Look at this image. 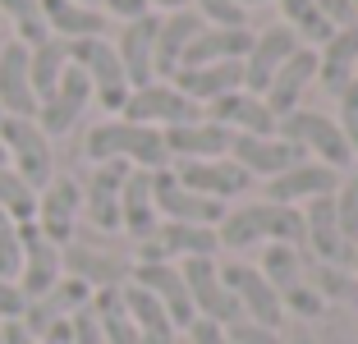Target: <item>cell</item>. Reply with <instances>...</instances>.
<instances>
[{
    "mask_svg": "<svg viewBox=\"0 0 358 344\" xmlns=\"http://www.w3.org/2000/svg\"><path fill=\"white\" fill-rule=\"evenodd\" d=\"M87 161L101 166V161H124L134 170H170V152H166V138L161 129L148 124H129V120H106L87 134L83 143Z\"/></svg>",
    "mask_w": 358,
    "mask_h": 344,
    "instance_id": "cell-1",
    "label": "cell"
},
{
    "mask_svg": "<svg viewBox=\"0 0 358 344\" xmlns=\"http://www.w3.org/2000/svg\"><path fill=\"white\" fill-rule=\"evenodd\" d=\"M221 248H253V243H289L303 248V211L294 207H275V202H257V207H234L225 211L221 229H216Z\"/></svg>",
    "mask_w": 358,
    "mask_h": 344,
    "instance_id": "cell-2",
    "label": "cell"
},
{
    "mask_svg": "<svg viewBox=\"0 0 358 344\" xmlns=\"http://www.w3.org/2000/svg\"><path fill=\"white\" fill-rule=\"evenodd\" d=\"M0 138H5V157H10V170L32 188V193H42V188L55 179L51 138L37 129V120H19V115H5Z\"/></svg>",
    "mask_w": 358,
    "mask_h": 344,
    "instance_id": "cell-3",
    "label": "cell"
},
{
    "mask_svg": "<svg viewBox=\"0 0 358 344\" xmlns=\"http://www.w3.org/2000/svg\"><path fill=\"white\" fill-rule=\"evenodd\" d=\"M262 280L275 289V299H280V308H289L294 317H322L327 313V303L313 294V285L303 280V252L289 248V243H271V248L262 252Z\"/></svg>",
    "mask_w": 358,
    "mask_h": 344,
    "instance_id": "cell-4",
    "label": "cell"
},
{
    "mask_svg": "<svg viewBox=\"0 0 358 344\" xmlns=\"http://www.w3.org/2000/svg\"><path fill=\"white\" fill-rule=\"evenodd\" d=\"M69 64H78V69L87 73L92 96L110 115L124 110V101H129V78H124V64H120L115 46L106 42V37H83V42H69Z\"/></svg>",
    "mask_w": 358,
    "mask_h": 344,
    "instance_id": "cell-5",
    "label": "cell"
},
{
    "mask_svg": "<svg viewBox=\"0 0 358 344\" xmlns=\"http://www.w3.org/2000/svg\"><path fill=\"white\" fill-rule=\"evenodd\" d=\"M275 138L313 152V157L322 161V166H331V170H345L349 161H354V152H349L340 124L327 120V115H317V110H289L285 120H275Z\"/></svg>",
    "mask_w": 358,
    "mask_h": 344,
    "instance_id": "cell-6",
    "label": "cell"
},
{
    "mask_svg": "<svg viewBox=\"0 0 358 344\" xmlns=\"http://www.w3.org/2000/svg\"><path fill=\"white\" fill-rule=\"evenodd\" d=\"M179 275H184L189 303H193V313H198L202 322H216V326H234V322H243L239 299H234V294L225 289L221 266H216L211 257H184Z\"/></svg>",
    "mask_w": 358,
    "mask_h": 344,
    "instance_id": "cell-7",
    "label": "cell"
},
{
    "mask_svg": "<svg viewBox=\"0 0 358 344\" xmlns=\"http://www.w3.org/2000/svg\"><path fill=\"white\" fill-rule=\"evenodd\" d=\"M120 120L148 124V129H175V124H198L202 106L189 101L184 92H175L170 83H148V87H134V92H129Z\"/></svg>",
    "mask_w": 358,
    "mask_h": 344,
    "instance_id": "cell-8",
    "label": "cell"
},
{
    "mask_svg": "<svg viewBox=\"0 0 358 344\" xmlns=\"http://www.w3.org/2000/svg\"><path fill=\"white\" fill-rule=\"evenodd\" d=\"M78 211H83V188L69 175H55L51 184L37 193V216H32V225L42 229L55 248H64V243L78 239Z\"/></svg>",
    "mask_w": 358,
    "mask_h": 344,
    "instance_id": "cell-9",
    "label": "cell"
},
{
    "mask_svg": "<svg viewBox=\"0 0 358 344\" xmlns=\"http://www.w3.org/2000/svg\"><path fill=\"white\" fill-rule=\"evenodd\" d=\"M152 202H157V216L179 220V225H207L211 229L225 220V202L184 188L170 170H152Z\"/></svg>",
    "mask_w": 358,
    "mask_h": 344,
    "instance_id": "cell-10",
    "label": "cell"
},
{
    "mask_svg": "<svg viewBox=\"0 0 358 344\" xmlns=\"http://www.w3.org/2000/svg\"><path fill=\"white\" fill-rule=\"evenodd\" d=\"M87 101H92V83H87V73L78 69V64H69L64 69V78L55 83V92L46 96V101H37V129H42L46 138H64L69 129L83 120Z\"/></svg>",
    "mask_w": 358,
    "mask_h": 344,
    "instance_id": "cell-11",
    "label": "cell"
},
{
    "mask_svg": "<svg viewBox=\"0 0 358 344\" xmlns=\"http://www.w3.org/2000/svg\"><path fill=\"white\" fill-rule=\"evenodd\" d=\"M60 266H64V275H74V280H83L87 289H120V285H129V266L120 252H106V248H96V243H87V239H74V243H64L60 248Z\"/></svg>",
    "mask_w": 358,
    "mask_h": 344,
    "instance_id": "cell-12",
    "label": "cell"
},
{
    "mask_svg": "<svg viewBox=\"0 0 358 344\" xmlns=\"http://www.w3.org/2000/svg\"><path fill=\"white\" fill-rule=\"evenodd\" d=\"M19 243H23V266H19V289L23 299H42L46 289H55V280L64 275L60 266V248L46 239L32 220H19Z\"/></svg>",
    "mask_w": 358,
    "mask_h": 344,
    "instance_id": "cell-13",
    "label": "cell"
},
{
    "mask_svg": "<svg viewBox=\"0 0 358 344\" xmlns=\"http://www.w3.org/2000/svg\"><path fill=\"white\" fill-rule=\"evenodd\" d=\"M129 280H134L138 289H148L152 299L166 308V317L175 322V331H189V326L198 322V313H193V303H189V289H184V275H179V266H170V261H138L134 271H129Z\"/></svg>",
    "mask_w": 358,
    "mask_h": 344,
    "instance_id": "cell-14",
    "label": "cell"
},
{
    "mask_svg": "<svg viewBox=\"0 0 358 344\" xmlns=\"http://www.w3.org/2000/svg\"><path fill=\"white\" fill-rule=\"evenodd\" d=\"M221 280H225V289L239 299L243 322L266 326V331H275V326H280L285 308H280V299H275V289L262 280V271H257V266H243V261H234V266H221Z\"/></svg>",
    "mask_w": 358,
    "mask_h": 344,
    "instance_id": "cell-15",
    "label": "cell"
},
{
    "mask_svg": "<svg viewBox=\"0 0 358 344\" xmlns=\"http://www.w3.org/2000/svg\"><path fill=\"white\" fill-rule=\"evenodd\" d=\"M294 51H299V37H294V28H285V23H275V28L257 32V37H253V51L243 55V92L262 96L266 87H271L275 69H280V64L289 60Z\"/></svg>",
    "mask_w": 358,
    "mask_h": 344,
    "instance_id": "cell-16",
    "label": "cell"
},
{
    "mask_svg": "<svg viewBox=\"0 0 358 344\" xmlns=\"http://www.w3.org/2000/svg\"><path fill=\"white\" fill-rule=\"evenodd\" d=\"M225 157H234V166L248 170V175H285V170H294L299 161H308L303 147L285 143V138H253V134H234L230 138V152Z\"/></svg>",
    "mask_w": 358,
    "mask_h": 344,
    "instance_id": "cell-17",
    "label": "cell"
},
{
    "mask_svg": "<svg viewBox=\"0 0 358 344\" xmlns=\"http://www.w3.org/2000/svg\"><path fill=\"white\" fill-rule=\"evenodd\" d=\"M221 248L216 229L207 225H179V220H166L157 225L152 239L138 243V261H170V257H211Z\"/></svg>",
    "mask_w": 358,
    "mask_h": 344,
    "instance_id": "cell-18",
    "label": "cell"
},
{
    "mask_svg": "<svg viewBox=\"0 0 358 344\" xmlns=\"http://www.w3.org/2000/svg\"><path fill=\"white\" fill-rule=\"evenodd\" d=\"M129 170L134 166H124V161H101L83 188V216L101 234H115L120 229V188H124Z\"/></svg>",
    "mask_w": 358,
    "mask_h": 344,
    "instance_id": "cell-19",
    "label": "cell"
},
{
    "mask_svg": "<svg viewBox=\"0 0 358 344\" xmlns=\"http://www.w3.org/2000/svg\"><path fill=\"white\" fill-rule=\"evenodd\" d=\"M303 243L313 248V257L327 261V266H345V261H354V248L345 243L340 220H336V193L308 202V211H303Z\"/></svg>",
    "mask_w": 358,
    "mask_h": 344,
    "instance_id": "cell-20",
    "label": "cell"
},
{
    "mask_svg": "<svg viewBox=\"0 0 358 344\" xmlns=\"http://www.w3.org/2000/svg\"><path fill=\"white\" fill-rule=\"evenodd\" d=\"M170 175L179 179L184 188H193V193H202V198H239V193H248V184H253V175L248 170H239L234 161H179Z\"/></svg>",
    "mask_w": 358,
    "mask_h": 344,
    "instance_id": "cell-21",
    "label": "cell"
},
{
    "mask_svg": "<svg viewBox=\"0 0 358 344\" xmlns=\"http://www.w3.org/2000/svg\"><path fill=\"white\" fill-rule=\"evenodd\" d=\"M340 188V170L322 166V161H299L294 170L266 179V202L275 207H294V202H313V198H327Z\"/></svg>",
    "mask_w": 358,
    "mask_h": 344,
    "instance_id": "cell-22",
    "label": "cell"
},
{
    "mask_svg": "<svg viewBox=\"0 0 358 344\" xmlns=\"http://www.w3.org/2000/svg\"><path fill=\"white\" fill-rule=\"evenodd\" d=\"M207 120L230 129V134H253V138H275V115L266 110L262 96L253 92H225L216 101H207Z\"/></svg>",
    "mask_w": 358,
    "mask_h": 344,
    "instance_id": "cell-23",
    "label": "cell"
},
{
    "mask_svg": "<svg viewBox=\"0 0 358 344\" xmlns=\"http://www.w3.org/2000/svg\"><path fill=\"white\" fill-rule=\"evenodd\" d=\"M87 299H92V289H87L83 280H74V275H60V280H55V289H46L42 299H32L28 308H23L19 322L28 326L37 340H42V335L51 331L55 322H69V317H74Z\"/></svg>",
    "mask_w": 358,
    "mask_h": 344,
    "instance_id": "cell-24",
    "label": "cell"
},
{
    "mask_svg": "<svg viewBox=\"0 0 358 344\" xmlns=\"http://www.w3.org/2000/svg\"><path fill=\"white\" fill-rule=\"evenodd\" d=\"M0 110L32 120L37 115V92L28 73V46L23 42H0Z\"/></svg>",
    "mask_w": 358,
    "mask_h": 344,
    "instance_id": "cell-25",
    "label": "cell"
},
{
    "mask_svg": "<svg viewBox=\"0 0 358 344\" xmlns=\"http://www.w3.org/2000/svg\"><path fill=\"white\" fill-rule=\"evenodd\" d=\"M313 78H317V51H313V46H299V51L275 69L271 87L262 92L266 110H271L275 120H285L289 110H299V101H303V92H308Z\"/></svg>",
    "mask_w": 358,
    "mask_h": 344,
    "instance_id": "cell-26",
    "label": "cell"
},
{
    "mask_svg": "<svg viewBox=\"0 0 358 344\" xmlns=\"http://www.w3.org/2000/svg\"><path fill=\"white\" fill-rule=\"evenodd\" d=\"M157 28L161 19L157 14H143V19H129L124 32H120V64H124V78H129V92L134 87H148L157 83V73H152V51H157Z\"/></svg>",
    "mask_w": 358,
    "mask_h": 344,
    "instance_id": "cell-27",
    "label": "cell"
},
{
    "mask_svg": "<svg viewBox=\"0 0 358 344\" xmlns=\"http://www.w3.org/2000/svg\"><path fill=\"white\" fill-rule=\"evenodd\" d=\"M202 32V14L198 10H175L161 19L157 28V51H152V73H157V83H170L179 69V60H184V51H189V42Z\"/></svg>",
    "mask_w": 358,
    "mask_h": 344,
    "instance_id": "cell-28",
    "label": "cell"
},
{
    "mask_svg": "<svg viewBox=\"0 0 358 344\" xmlns=\"http://www.w3.org/2000/svg\"><path fill=\"white\" fill-rule=\"evenodd\" d=\"M166 138V152L170 161H221L230 152V129L211 124V120H198V124H175V129H161Z\"/></svg>",
    "mask_w": 358,
    "mask_h": 344,
    "instance_id": "cell-29",
    "label": "cell"
},
{
    "mask_svg": "<svg viewBox=\"0 0 358 344\" xmlns=\"http://www.w3.org/2000/svg\"><path fill=\"white\" fill-rule=\"evenodd\" d=\"M175 92H184L189 101H216L225 92H239L243 87V60H225V64H198V69H175L170 78Z\"/></svg>",
    "mask_w": 358,
    "mask_h": 344,
    "instance_id": "cell-30",
    "label": "cell"
},
{
    "mask_svg": "<svg viewBox=\"0 0 358 344\" xmlns=\"http://www.w3.org/2000/svg\"><path fill=\"white\" fill-rule=\"evenodd\" d=\"M317 78H322V87L331 96H340L358 78V23L331 32V42L317 55Z\"/></svg>",
    "mask_w": 358,
    "mask_h": 344,
    "instance_id": "cell-31",
    "label": "cell"
},
{
    "mask_svg": "<svg viewBox=\"0 0 358 344\" xmlns=\"http://www.w3.org/2000/svg\"><path fill=\"white\" fill-rule=\"evenodd\" d=\"M253 51V32L248 28H202L189 42L179 69H198V64H225V60H243Z\"/></svg>",
    "mask_w": 358,
    "mask_h": 344,
    "instance_id": "cell-32",
    "label": "cell"
},
{
    "mask_svg": "<svg viewBox=\"0 0 358 344\" xmlns=\"http://www.w3.org/2000/svg\"><path fill=\"white\" fill-rule=\"evenodd\" d=\"M157 202H152V170H129L120 188V229H129L138 243L157 234Z\"/></svg>",
    "mask_w": 358,
    "mask_h": 344,
    "instance_id": "cell-33",
    "label": "cell"
},
{
    "mask_svg": "<svg viewBox=\"0 0 358 344\" xmlns=\"http://www.w3.org/2000/svg\"><path fill=\"white\" fill-rule=\"evenodd\" d=\"M37 5H42L51 37H60V42H83V37L106 32V14L92 10V5H78V0H37Z\"/></svg>",
    "mask_w": 358,
    "mask_h": 344,
    "instance_id": "cell-34",
    "label": "cell"
},
{
    "mask_svg": "<svg viewBox=\"0 0 358 344\" xmlns=\"http://www.w3.org/2000/svg\"><path fill=\"white\" fill-rule=\"evenodd\" d=\"M124 308H129V317H134V326H138V340L143 344H175V322L166 317V308H161L157 299H152L148 289H138L134 280L124 285Z\"/></svg>",
    "mask_w": 358,
    "mask_h": 344,
    "instance_id": "cell-35",
    "label": "cell"
},
{
    "mask_svg": "<svg viewBox=\"0 0 358 344\" xmlns=\"http://www.w3.org/2000/svg\"><path fill=\"white\" fill-rule=\"evenodd\" d=\"M120 289H124V285H120ZM120 289H96L92 299H87V308H92V317H96V326H101L106 344H143Z\"/></svg>",
    "mask_w": 358,
    "mask_h": 344,
    "instance_id": "cell-36",
    "label": "cell"
},
{
    "mask_svg": "<svg viewBox=\"0 0 358 344\" xmlns=\"http://www.w3.org/2000/svg\"><path fill=\"white\" fill-rule=\"evenodd\" d=\"M64 69H69V42H60V37H46L42 46L28 51V73H32L37 101H46V96L55 92V83L64 78Z\"/></svg>",
    "mask_w": 358,
    "mask_h": 344,
    "instance_id": "cell-37",
    "label": "cell"
},
{
    "mask_svg": "<svg viewBox=\"0 0 358 344\" xmlns=\"http://www.w3.org/2000/svg\"><path fill=\"white\" fill-rule=\"evenodd\" d=\"M280 10H285V28H294V37H303L308 46H327L331 42V23L327 14L317 10L313 0H280Z\"/></svg>",
    "mask_w": 358,
    "mask_h": 344,
    "instance_id": "cell-38",
    "label": "cell"
},
{
    "mask_svg": "<svg viewBox=\"0 0 358 344\" xmlns=\"http://www.w3.org/2000/svg\"><path fill=\"white\" fill-rule=\"evenodd\" d=\"M0 19H10L14 23V42H23L32 51V46H42L46 37H51V28H46V19H42V5L37 0H0Z\"/></svg>",
    "mask_w": 358,
    "mask_h": 344,
    "instance_id": "cell-39",
    "label": "cell"
},
{
    "mask_svg": "<svg viewBox=\"0 0 358 344\" xmlns=\"http://www.w3.org/2000/svg\"><path fill=\"white\" fill-rule=\"evenodd\" d=\"M0 211L14 216V220H32L37 216V193H32L10 166H0Z\"/></svg>",
    "mask_w": 358,
    "mask_h": 344,
    "instance_id": "cell-40",
    "label": "cell"
},
{
    "mask_svg": "<svg viewBox=\"0 0 358 344\" xmlns=\"http://www.w3.org/2000/svg\"><path fill=\"white\" fill-rule=\"evenodd\" d=\"M303 280L313 285V294L322 303L327 299H345L349 294V275L340 266H327V261H303Z\"/></svg>",
    "mask_w": 358,
    "mask_h": 344,
    "instance_id": "cell-41",
    "label": "cell"
},
{
    "mask_svg": "<svg viewBox=\"0 0 358 344\" xmlns=\"http://www.w3.org/2000/svg\"><path fill=\"white\" fill-rule=\"evenodd\" d=\"M336 220H340L345 243H349V248H358V175H349L345 184L336 188Z\"/></svg>",
    "mask_w": 358,
    "mask_h": 344,
    "instance_id": "cell-42",
    "label": "cell"
},
{
    "mask_svg": "<svg viewBox=\"0 0 358 344\" xmlns=\"http://www.w3.org/2000/svg\"><path fill=\"white\" fill-rule=\"evenodd\" d=\"M23 266V243H19V220L0 211V280H19Z\"/></svg>",
    "mask_w": 358,
    "mask_h": 344,
    "instance_id": "cell-43",
    "label": "cell"
},
{
    "mask_svg": "<svg viewBox=\"0 0 358 344\" xmlns=\"http://www.w3.org/2000/svg\"><path fill=\"white\" fill-rule=\"evenodd\" d=\"M198 14L211 28H243V23H248L239 0H198Z\"/></svg>",
    "mask_w": 358,
    "mask_h": 344,
    "instance_id": "cell-44",
    "label": "cell"
},
{
    "mask_svg": "<svg viewBox=\"0 0 358 344\" xmlns=\"http://www.w3.org/2000/svg\"><path fill=\"white\" fill-rule=\"evenodd\" d=\"M336 124H340V134H345L349 152L358 157V78L340 92V120H336Z\"/></svg>",
    "mask_w": 358,
    "mask_h": 344,
    "instance_id": "cell-45",
    "label": "cell"
},
{
    "mask_svg": "<svg viewBox=\"0 0 358 344\" xmlns=\"http://www.w3.org/2000/svg\"><path fill=\"white\" fill-rule=\"evenodd\" d=\"M69 335H74V344H106V335H101V326H96V317H92L87 303L69 317Z\"/></svg>",
    "mask_w": 358,
    "mask_h": 344,
    "instance_id": "cell-46",
    "label": "cell"
},
{
    "mask_svg": "<svg viewBox=\"0 0 358 344\" xmlns=\"http://www.w3.org/2000/svg\"><path fill=\"white\" fill-rule=\"evenodd\" d=\"M23 308H28V299H23L19 280H0V322H19Z\"/></svg>",
    "mask_w": 358,
    "mask_h": 344,
    "instance_id": "cell-47",
    "label": "cell"
},
{
    "mask_svg": "<svg viewBox=\"0 0 358 344\" xmlns=\"http://www.w3.org/2000/svg\"><path fill=\"white\" fill-rule=\"evenodd\" d=\"M225 331H230L234 344H280V335H275V331L253 326V322H234V326H225Z\"/></svg>",
    "mask_w": 358,
    "mask_h": 344,
    "instance_id": "cell-48",
    "label": "cell"
},
{
    "mask_svg": "<svg viewBox=\"0 0 358 344\" xmlns=\"http://www.w3.org/2000/svg\"><path fill=\"white\" fill-rule=\"evenodd\" d=\"M313 5L327 14L331 28H349V23H358V10L349 5V0H313Z\"/></svg>",
    "mask_w": 358,
    "mask_h": 344,
    "instance_id": "cell-49",
    "label": "cell"
},
{
    "mask_svg": "<svg viewBox=\"0 0 358 344\" xmlns=\"http://www.w3.org/2000/svg\"><path fill=\"white\" fill-rule=\"evenodd\" d=\"M189 344H234L230 340V331H225V326H216V322H193L189 326Z\"/></svg>",
    "mask_w": 358,
    "mask_h": 344,
    "instance_id": "cell-50",
    "label": "cell"
},
{
    "mask_svg": "<svg viewBox=\"0 0 358 344\" xmlns=\"http://www.w3.org/2000/svg\"><path fill=\"white\" fill-rule=\"evenodd\" d=\"M106 5V14H115V19H143L148 14V0H101Z\"/></svg>",
    "mask_w": 358,
    "mask_h": 344,
    "instance_id": "cell-51",
    "label": "cell"
},
{
    "mask_svg": "<svg viewBox=\"0 0 358 344\" xmlns=\"http://www.w3.org/2000/svg\"><path fill=\"white\" fill-rule=\"evenodd\" d=\"M0 344H42L23 322H0Z\"/></svg>",
    "mask_w": 358,
    "mask_h": 344,
    "instance_id": "cell-52",
    "label": "cell"
},
{
    "mask_svg": "<svg viewBox=\"0 0 358 344\" xmlns=\"http://www.w3.org/2000/svg\"><path fill=\"white\" fill-rule=\"evenodd\" d=\"M42 344H74V335H69V322H55L51 331L42 335Z\"/></svg>",
    "mask_w": 358,
    "mask_h": 344,
    "instance_id": "cell-53",
    "label": "cell"
},
{
    "mask_svg": "<svg viewBox=\"0 0 358 344\" xmlns=\"http://www.w3.org/2000/svg\"><path fill=\"white\" fill-rule=\"evenodd\" d=\"M148 5H161V10H170V14H175V10H189V0H148Z\"/></svg>",
    "mask_w": 358,
    "mask_h": 344,
    "instance_id": "cell-54",
    "label": "cell"
},
{
    "mask_svg": "<svg viewBox=\"0 0 358 344\" xmlns=\"http://www.w3.org/2000/svg\"><path fill=\"white\" fill-rule=\"evenodd\" d=\"M0 124H5V110H0ZM0 166H10V157H5V138H0Z\"/></svg>",
    "mask_w": 358,
    "mask_h": 344,
    "instance_id": "cell-55",
    "label": "cell"
},
{
    "mask_svg": "<svg viewBox=\"0 0 358 344\" xmlns=\"http://www.w3.org/2000/svg\"><path fill=\"white\" fill-rule=\"evenodd\" d=\"M239 5H262V0H239Z\"/></svg>",
    "mask_w": 358,
    "mask_h": 344,
    "instance_id": "cell-56",
    "label": "cell"
},
{
    "mask_svg": "<svg viewBox=\"0 0 358 344\" xmlns=\"http://www.w3.org/2000/svg\"><path fill=\"white\" fill-rule=\"evenodd\" d=\"M354 271H358V248H354Z\"/></svg>",
    "mask_w": 358,
    "mask_h": 344,
    "instance_id": "cell-57",
    "label": "cell"
},
{
    "mask_svg": "<svg viewBox=\"0 0 358 344\" xmlns=\"http://www.w3.org/2000/svg\"><path fill=\"white\" fill-rule=\"evenodd\" d=\"M78 5H92V0H78Z\"/></svg>",
    "mask_w": 358,
    "mask_h": 344,
    "instance_id": "cell-58",
    "label": "cell"
},
{
    "mask_svg": "<svg viewBox=\"0 0 358 344\" xmlns=\"http://www.w3.org/2000/svg\"><path fill=\"white\" fill-rule=\"evenodd\" d=\"M349 5H354V10H358V0H349Z\"/></svg>",
    "mask_w": 358,
    "mask_h": 344,
    "instance_id": "cell-59",
    "label": "cell"
}]
</instances>
